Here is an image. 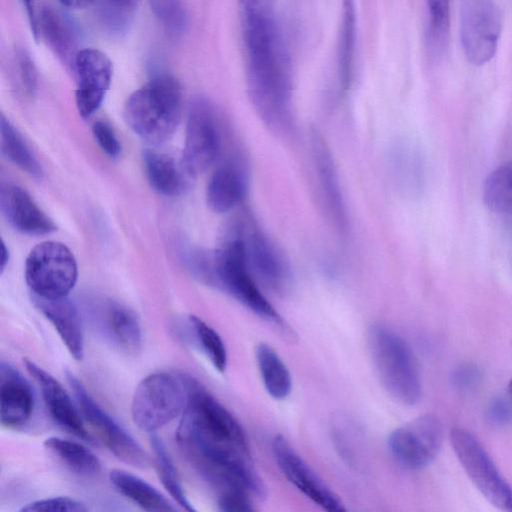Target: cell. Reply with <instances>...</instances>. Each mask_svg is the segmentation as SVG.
<instances>
[{"label": "cell", "mask_w": 512, "mask_h": 512, "mask_svg": "<svg viewBox=\"0 0 512 512\" xmlns=\"http://www.w3.org/2000/svg\"><path fill=\"white\" fill-rule=\"evenodd\" d=\"M182 110L179 82L169 74L153 76L127 99L124 118L143 140L160 144L175 132Z\"/></svg>", "instance_id": "cell-3"}, {"label": "cell", "mask_w": 512, "mask_h": 512, "mask_svg": "<svg viewBox=\"0 0 512 512\" xmlns=\"http://www.w3.org/2000/svg\"><path fill=\"white\" fill-rule=\"evenodd\" d=\"M44 447L68 470L79 476L93 477L101 470L98 457L79 442L51 436L45 439Z\"/></svg>", "instance_id": "cell-26"}, {"label": "cell", "mask_w": 512, "mask_h": 512, "mask_svg": "<svg viewBox=\"0 0 512 512\" xmlns=\"http://www.w3.org/2000/svg\"><path fill=\"white\" fill-rule=\"evenodd\" d=\"M442 437V426L438 418L426 414L393 430L388 438V449L401 467L419 470L437 456Z\"/></svg>", "instance_id": "cell-12"}, {"label": "cell", "mask_w": 512, "mask_h": 512, "mask_svg": "<svg viewBox=\"0 0 512 512\" xmlns=\"http://www.w3.org/2000/svg\"><path fill=\"white\" fill-rule=\"evenodd\" d=\"M151 12L171 35H181L187 27L188 15L182 0H148Z\"/></svg>", "instance_id": "cell-33"}, {"label": "cell", "mask_w": 512, "mask_h": 512, "mask_svg": "<svg viewBox=\"0 0 512 512\" xmlns=\"http://www.w3.org/2000/svg\"><path fill=\"white\" fill-rule=\"evenodd\" d=\"M63 6L69 7V8H84L92 3H94L96 0H58Z\"/></svg>", "instance_id": "cell-42"}, {"label": "cell", "mask_w": 512, "mask_h": 512, "mask_svg": "<svg viewBox=\"0 0 512 512\" xmlns=\"http://www.w3.org/2000/svg\"><path fill=\"white\" fill-rule=\"evenodd\" d=\"M21 1L23 4V7L25 9L26 15H27L31 33L33 34L35 39H38V33H37L38 16L36 15L34 0H21Z\"/></svg>", "instance_id": "cell-41"}, {"label": "cell", "mask_w": 512, "mask_h": 512, "mask_svg": "<svg viewBox=\"0 0 512 512\" xmlns=\"http://www.w3.org/2000/svg\"><path fill=\"white\" fill-rule=\"evenodd\" d=\"M16 65L23 89L33 95L37 88V71L30 55L23 49L16 53Z\"/></svg>", "instance_id": "cell-37"}, {"label": "cell", "mask_w": 512, "mask_h": 512, "mask_svg": "<svg viewBox=\"0 0 512 512\" xmlns=\"http://www.w3.org/2000/svg\"><path fill=\"white\" fill-rule=\"evenodd\" d=\"M450 442L466 474L486 500L500 510L512 512V487L479 440L470 431L454 427Z\"/></svg>", "instance_id": "cell-8"}, {"label": "cell", "mask_w": 512, "mask_h": 512, "mask_svg": "<svg viewBox=\"0 0 512 512\" xmlns=\"http://www.w3.org/2000/svg\"><path fill=\"white\" fill-rule=\"evenodd\" d=\"M98 329L114 347L127 354H136L142 346V330L136 315L127 307L108 303L99 309Z\"/></svg>", "instance_id": "cell-21"}, {"label": "cell", "mask_w": 512, "mask_h": 512, "mask_svg": "<svg viewBox=\"0 0 512 512\" xmlns=\"http://www.w3.org/2000/svg\"><path fill=\"white\" fill-rule=\"evenodd\" d=\"M0 206L12 227L23 234L44 235L56 230L53 221L18 185L11 183L2 185Z\"/></svg>", "instance_id": "cell-19"}, {"label": "cell", "mask_w": 512, "mask_h": 512, "mask_svg": "<svg viewBox=\"0 0 512 512\" xmlns=\"http://www.w3.org/2000/svg\"><path fill=\"white\" fill-rule=\"evenodd\" d=\"M66 376L83 419L106 447L121 461L134 467H146L148 457L139 443L93 399L73 373L67 371Z\"/></svg>", "instance_id": "cell-10"}, {"label": "cell", "mask_w": 512, "mask_h": 512, "mask_svg": "<svg viewBox=\"0 0 512 512\" xmlns=\"http://www.w3.org/2000/svg\"><path fill=\"white\" fill-rule=\"evenodd\" d=\"M150 444L154 453L157 473L164 488L184 510L195 511V508L187 498L177 470L161 438L155 433H151Z\"/></svg>", "instance_id": "cell-30"}, {"label": "cell", "mask_w": 512, "mask_h": 512, "mask_svg": "<svg viewBox=\"0 0 512 512\" xmlns=\"http://www.w3.org/2000/svg\"><path fill=\"white\" fill-rule=\"evenodd\" d=\"M368 345L386 391L402 404H416L422 395V385L415 357L406 341L391 328L376 324L369 329Z\"/></svg>", "instance_id": "cell-5"}, {"label": "cell", "mask_w": 512, "mask_h": 512, "mask_svg": "<svg viewBox=\"0 0 512 512\" xmlns=\"http://www.w3.org/2000/svg\"><path fill=\"white\" fill-rule=\"evenodd\" d=\"M35 406L33 390L23 375L9 363L0 365V418L7 428H20L31 418Z\"/></svg>", "instance_id": "cell-18"}, {"label": "cell", "mask_w": 512, "mask_h": 512, "mask_svg": "<svg viewBox=\"0 0 512 512\" xmlns=\"http://www.w3.org/2000/svg\"><path fill=\"white\" fill-rule=\"evenodd\" d=\"M104 8L108 14V19L112 24L116 22L117 27L122 26L127 21V15L134 9L137 0H103ZM111 24V25H112Z\"/></svg>", "instance_id": "cell-39"}, {"label": "cell", "mask_w": 512, "mask_h": 512, "mask_svg": "<svg viewBox=\"0 0 512 512\" xmlns=\"http://www.w3.org/2000/svg\"><path fill=\"white\" fill-rule=\"evenodd\" d=\"M255 358L267 393L277 400L288 397L292 390V377L277 351L267 343H259Z\"/></svg>", "instance_id": "cell-27"}, {"label": "cell", "mask_w": 512, "mask_h": 512, "mask_svg": "<svg viewBox=\"0 0 512 512\" xmlns=\"http://www.w3.org/2000/svg\"><path fill=\"white\" fill-rule=\"evenodd\" d=\"M77 87L75 102L80 116L89 118L101 106L109 90L113 67L109 57L95 48L80 49L74 61Z\"/></svg>", "instance_id": "cell-14"}, {"label": "cell", "mask_w": 512, "mask_h": 512, "mask_svg": "<svg viewBox=\"0 0 512 512\" xmlns=\"http://www.w3.org/2000/svg\"><path fill=\"white\" fill-rule=\"evenodd\" d=\"M242 235L249 269L257 282L275 292L284 291L290 281L289 266L270 238L257 226L249 225Z\"/></svg>", "instance_id": "cell-15"}, {"label": "cell", "mask_w": 512, "mask_h": 512, "mask_svg": "<svg viewBox=\"0 0 512 512\" xmlns=\"http://www.w3.org/2000/svg\"><path fill=\"white\" fill-rule=\"evenodd\" d=\"M24 365L29 375L38 384L52 419L76 437L92 442V438L84 426L81 412L79 413L78 407L75 406L60 382L30 359H24Z\"/></svg>", "instance_id": "cell-16"}, {"label": "cell", "mask_w": 512, "mask_h": 512, "mask_svg": "<svg viewBox=\"0 0 512 512\" xmlns=\"http://www.w3.org/2000/svg\"><path fill=\"white\" fill-rule=\"evenodd\" d=\"M502 14L494 0H468L461 14L460 38L467 60L476 66L489 62L497 50Z\"/></svg>", "instance_id": "cell-11"}, {"label": "cell", "mask_w": 512, "mask_h": 512, "mask_svg": "<svg viewBox=\"0 0 512 512\" xmlns=\"http://www.w3.org/2000/svg\"><path fill=\"white\" fill-rule=\"evenodd\" d=\"M184 379L188 400L175 435L181 453L214 488L243 482L254 468L243 427L199 381Z\"/></svg>", "instance_id": "cell-1"}, {"label": "cell", "mask_w": 512, "mask_h": 512, "mask_svg": "<svg viewBox=\"0 0 512 512\" xmlns=\"http://www.w3.org/2000/svg\"><path fill=\"white\" fill-rule=\"evenodd\" d=\"M88 510L85 503L67 496L36 500L20 509L22 512H86Z\"/></svg>", "instance_id": "cell-34"}, {"label": "cell", "mask_w": 512, "mask_h": 512, "mask_svg": "<svg viewBox=\"0 0 512 512\" xmlns=\"http://www.w3.org/2000/svg\"><path fill=\"white\" fill-rule=\"evenodd\" d=\"M484 200L496 212H512V160L502 164L486 179Z\"/></svg>", "instance_id": "cell-32"}, {"label": "cell", "mask_w": 512, "mask_h": 512, "mask_svg": "<svg viewBox=\"0 0 512 512\" xmlns=\"http://www.w3.org/2000/svg\"><path fill=\"white\" fill-rule=\"evenodd\" d=\"M271 448L282 474L302 494L326 511L345 510L338 495L326 485L282 435L274 436Z\"/></svg>", "instance_id": "cell-13"}, {"label": "cell", "mask_w": 512, "mask_h": 512, "mask_svg": "<svg viewBox=\"0 0 512 512\" xmlns=\"http://www.w3.org/2000/svg\"><path fill=\"white\" fill-rule=\"evenodd\" d=\"M242 4L247 84L252 104L277 135L292 131V79L280 29L267 0Z\"/></svg>", "instance_id": "cell-2"}, {"label": "cell", "mask_w": 512, "mask_h": 512, "mask_svg": "<svg viewBox=\"0 0 512 512\" xmlns=\"http://www.w3.org/2000/svg\"><path fill=\"white\" fill-rule=\"evenodd\" d=\"M357 17L355 0H342L338 38V74L343 90L350 88L354 75Z\"/></svg>", "instance_id": "cell-28"}, {"label": "cell", "mask_w": 512, "mask_h": 512, "mask_svg": "<svg viewBox=\"0 0 512 512\" xmlns=\"http://www.w3.org/2000/svg\"><path fill=\"white\" fill-rule=\"evenodd\" d=\"M221 138L212 102L195 97L188 108L182 165L190 176L207 170L218 158Z\"/></svg>", "instance_id": "cell-9"}, {"label": "cell", "mask_w": 512, "mask_h": 512, "mask_svg": "<svg viewBox=\"0 0 512 512\" xmlns=\"http://www.w3.org/2000/svg\"><path fill=\"white\" fill-rule=\"evenodd\" d=\"M37 33L42 37L57 57L74 69L78 53L76 32L71 23L62 14L51 8H45L37 19Z\"/></svg>", "instance_id": "cell-23"}, {"label": "cell", "mask_w": 512, "mask_h": 512, "mask_svg": "<svg viewBox=\"0 0 512 512\" xmlns=\"http://www.w3.org/2000/svg\"><path fill=\"white\" fill-rule=\"evenodd\" d=\"M1 150L14 165L35 178H41L43 171L26 142L3 114L0 121Z\"/></svg>", "instance_id": "cell-29"}, {"label": "cell", "mask_w": 512, "mask_h": 512, "mask_svg": "<svg viewBox=\"0 0 512 512\" xmlns=\"http://www.w3.org/2000/svg\"><path fill=\"white\" fill-rule=\"evenodd\" d=\"M109 480L120 494L143 510L150 512L177 510L155 487L132 473L114 469L109 473Z\"/></svg>", "instance_id": "cell-24"}, {"label": "cell", "mask_w": 512, "mask_h": 512, "mask_svg": "<svg viewBox=\"0 0 512 512\" xmlns=\"http://www.w3.org/2000/svg\"><path fill=\"white\" fill-rule=\"evenodd\" d=\"M144 169L151 187L165 196L179 195L184 189L183 165L179 166L173 157L156 151L145 150L143 153Z\"/></svg>", "instance_id": "cell-25"}, {"label": "cell", "mask_w": 512, "mask_h": 512, "mask_svg": "<svg viewBox=\"0 0 512 512\" xmlns=\"http://www.w3.org/2000/svg\"><path fill=\"white\" fill-rule=\"evenodd\" d=\"M8 262H9V251H8V248L6 247L5 243L2 241L1 260H0L1 272L4 271Z\"/></svg>", "instance_id": "cell-43"}, {"label": "cell", "mask_w": 512, "mask_h": 512, "mask_svg": "<svg viewBox=\"0 0 512 512\" xmlns=\"http://www.w3.org/2000/svg\"><path fill=\"white\" fill-rule=\"evenodd\" d=\"M77 277L76 259L61 242L39 243L26 258L25 280L33 296L46 299L68 296Z\"/></svg>", "instance_id": "cell-7"}, {"label": "cell", "mask_w": 512, "mask_h": 512, "mask_svg": "<svg viewBox=\"0 0 512 512\" xmlns=\"http://www.w3.org/2000/svg\"><path fill=\"white\" fill-rule=\"evenodd\" d=\"M508 392L510 397L512 398V379L508 383Z\"/></svg>", "instance_id": "cell-44"}, {"label": "cell", "mask_w": 512, "mask_h": 512, "mask_svg": "<svg viewBox=\"0 0 512 512\" xmlns=\"http://www.w3.org/2000/svg\"><path fill=\"white\" fill-rule=\"evenodd\" d=\"M39 311L52 324L70 355L77 361L84 357V334L80 313L68 296L46 299L33 296Z\"/></svg>", "instance_id": "cell-20"}, {"label": "cell", "mask_w": 512, "mask_h": 512, "mask_svg": "<svg viewBox=\"0 0 512 512\" xmlns=\"http://www.w3.org/2000/svg\"><path fill=\"white\" fill-rule=\"evenodd\" d=\"M311 150L326 209L336 228L344 232L347 229L348 218L338 171L329 147L317 132L312 134Z\"/></svg>", "instance_id": "cell-17"}, {"label": "cell", "mask_w": 512, "mask_h": 512, "mask_svg": "<svg viewBox=\"0 0 512 512\" xmlns=\"http://www.w3.org/2000/svg\"><path fill=\"white\" fill-rule=\"evenodd\" d=\"M187 400L183 374L155 372L138 383L131 401V417L140 430L155 433L182 415Z\"/></svg>", "instance_id": "cell-6"}, {"label": "cell", "mask_w": 512, "mask_h": 512, "mask_svg": "<svg viewBox=\"0 0 512 512\" xmlns=\"http://www.w3.org/2000/svg\"><path fill=\"white\" fill-rule=\"evenodd\" d=\"M431 34L437 43L445 40L449 28V0H426Z\"/></svg>", "instance_id": "cell-35"}, {"label": "cell", "mask_w": 512, "mask_h": 512, "mask_svg": "<svg viewBox=\"0 0 512 512\" xmlns=\"http://www.w3.org/2000/svg\"><path fill=\"white\" fill-rule=\"evenodd\" d=\"M214 284L227 291L254 314L277 326L285 333L289 328L263 294L251 273L242 235V227L229 231L213 253Z\"/></svg>", "instance_id": "cell-4"}, {"label": "cell", "mask_w": 512, "mask_h": 512, "mask_svg": "<svg viewBox=\"0 0 512 512\" xmlns=\"http://www.w3.org/2000/svg\"><path fill=\"white\" fill-rule=\"evenodd\" d=\"M188 327L195 342L213 367L219 372H224L228 361L227 350L218 332L195 315L188 317Z\"/></svg>", "instance_id": "cell-31"}, {"label": "cell", "mask_w": 512, "mask_h": 512, "mask_svg": "<svg viewBox=\"0 0 512 512\" xmlns=\"http://www.w3.org/2000/svg\"><path fill=\"white\" fill-rule=\"evenodd\" d=\"M246 177L235 163H224L211 175L206 201L211 210L225 213L241 202L246 193Z\"/></svg>", "instance_id": "cell-22"}, {"label": "cell", "mask_w": 512, "mask_h": 512, "mask_svg": "<svg viewBox=\"0 0 512 512\" xmlns=\"http://www.w3.org/2000/svg\"><path fill=\"white\" fill-rule=\"evenodd\" d=\"M512 414L507 402L496 399L489 407V417L496 423L506 422Z\"/></svg>", "instance_id": "cell-40"}, {"label": "cell", "mask_w": 512, "mask_h": 512, "mask_svg": "<svg viewBox=\"0 0 512 512\" xmlns=\"http://www.w3.org/2000/svg\"><path fill=\"white\" fill-rule=\"evenodd\" d=\"M251 496L242 492H228L218 496V508L224 512H251L255 510Z\"/></svg>", "instance_id": "cell-38"}, {"label": "cell", "mask_w": 512, "mask_h": 512, "mask_svg": "<svg viewBox=\"0 0 512 512\" xmlns=\"http://www.w3.org/2000/svg\"><path fill=\"white\" fill-rule=\"evenodd\" d=\"M92 133L99 147L109 157L116 158L121 154V144L108 123L101 120L96 121L92 125Z\"/></svg>", "instance_id": "cell-36"}]
</instances>
